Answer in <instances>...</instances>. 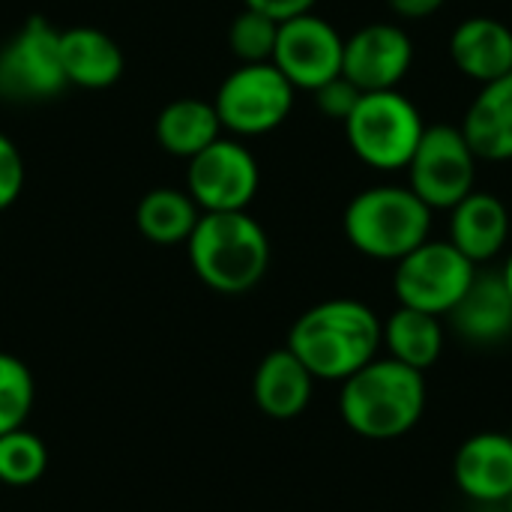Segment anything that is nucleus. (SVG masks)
Wrapping results in <instances>:
<instances>
[{"instance_id":"obj_19","label":"nucleus","mask_w":512,"mask_h":512,"mask_svg":"<svg viewBox=\"0 0 512 512\" xmlns=\"http://www.w3.org/2000/svg\"><path fill=\"white\" fill-rule=\"evenodd\" d=\"M60 63L66 81L84 90H105L123 75L120 45L96 27H69L60 30Z\"/></svg>"},{"instance_id":"obj_28","label":"nucleus","mask_w":512,"mask_h":512,"mask_svg":"<svg viewBox=\"0 0 512 512\" xmlns=\"http://www.w3.org/2000/svg\"><path fill=\"white\" fill-rule=\"evenodd\" d=\"M249 9H258L276 21H285V18H294V15H303V12H312L318 0H243Z\"/></svg>"},{"instance_id":"obj_7","label":"nucleus","mask_w":512,"mask_h":512,"mask_svg":"<svg viewBox=\"0 0 512 512\" xmlns=\"http://www.w3.org/2000/svg\"><path fill=\"white\" fill-rule=\"evenodd\" d=\"M294 84L273 63H240L216 90L222 129L255 138L279 129L294 108Z\"/></svg>"},{"instance_id":"obj_11","label":"nucleus","mask_w":512,"mask_h":512,"mask_svg":"<svg viewBox=\"0 0 512 512\" xmlns=\"http://www.w3.org/2000/svg\"><path fill=\"white\" fill-rule=\"evenodd\" d=\"M345 36L321 15L303 12L279 21L273 66L294 84V90L315 93L321 84L342 75Z\"/></svg>"},{"instance_id":"obj_10","label":"nucleus","mask_w":512,"mask_h":512,"mask_svg":"<svg viewBox=\"0 0 512 512\" xmlns=\"http://www.w3.org/2000/svg\"><path fill=\"white\" fill-rule=\"evenodd\" d=\"M261 171L252 150L234 138H216L198 156L189 159L186 192L201 213L246 210L258 192Z\"/></svg>"},{"instance_id":"obj_26","label":"nucleus","mask_w":512,"mask_h":512,"mask_svg":"<svg viewBox=\"0 0 512 512\" xmlns=\"http://www.w3.org/2000/svg\"><path fill=\"white\" fill-rule=\"evenodd\" d=\"M360 90L345 78V75H336L333 81H327V84H321L318 90H315V105H318V111L321 114H327L330 120H348V114L354 111V105L360 102Z\"/></svg>"},{"instance_id":"obj_15","label":"nucleus","mask_w":512,"mask_h":512,"mask_svg":"<svg viewBox=\"0 0 512 512\" xmlns=\"http://www.w3.org/2000/svg\"><path fill=\"white\" fill-rule=\"evenodd\" d=\"M510 210L492 192H471L450 210V243L477 267L495 261L510 240Z\"/></svg>"},{"instance_id":"obj_16","label":"nucleus","mask_w":512,"mask_h":512,"mask_svg":"<svg viewBox=\"0 0 512 512\" xmlns=\"http://www.w3.org/2000/svg\"><path fill=\"white\" fill-rule=\"evenodd\" d=\"M312 393H315V378L291 348L270 351L252 375V399L258 411L270 420L300 417L309 408Z\"/></svg>"},{"instance_id":"obj_27","label":"nucleus","mask_w":512,"mask_h":512,"mask_svg":"<svg viewBox=\"0 0 512 512\" xmlns=\"http://www.w3.org/2000/svg\"><path fill=\"white\" fill-rule=\"evenodd\" d=\"M21 189H24V156L12 144V138L0 132V213L18 201Z\"/></svg>"},{"instance_id":"obj_8","label":"nucleus","mask_w":512,"mask_h":512,"mask_svg":"<svg viewBox=\"0 0 512 512\" xmlns=\"http://www.w3.org/2000/svg\"><path fill=\"white\" fill-rule=\"evenodd\" d=\"M477 153L465 141L459 126H426L411 162L408 186L435 213L453 210L477 186Z\"/></svg>"},{"instance_id":"obj_22","label":"nucleus","mask_w":512,"mask_h":512,"mask_svg":"<svg viewBox=\"0 0 512 512\" xmlns=\"http://www.w3.org/2000/svg\"><path fill=\"white\" fill-rule=\"evenodd\" d=\"M198 219H201V207L192 201V195L186 189H171V186L150 189L135 207V225L141 237L156 246L186 243Z\"/></svg>"},{"instance_id":"obj_21","label":"nucleus","mask_w":512,"mask_h":512,"mask_svg":"<svg viewBox=\"0 0 512 512\" xmlns=\"http://www.w3.org/2000/svg\"><path fill=\"white\" fill-rule=\"evenodd\" d=\"M219 132H222V123H219L213 102L192 99V96L168 102L156 117L159 147L180 159L198 156L204 147H210L219 138Z\"/></svg>"},{"instance_id":"obj_23","label":"nucleus","mask_w":512,"mask_h":512,"mask_svg":"<svg viewBox=\"0 0 512 512\" xmlns=\"http://www.w3.org/2000/svg\"><path fill=\"white\" fill-rule=\"evenodd\" d=\"M48 471V447L27 426L0 435V483L12 489H27L39 483Z\"/></svg>"},{"instance_id":"obj_29","label":"nucleus","mask_w":512,"mask_h":512,"mask_svg":"<svg viewBox=\"0 0 512 512\" xmlns=\"http://www.w3.org/2000/svg\"><path fill=\"white\" fill-rule=\"evenodd\" d=\"M444 3H447V0H387V6H390L399 18H405V21L429 18V15H435Z\"/></svg>"},{"instance_id":"obj_2","label":"nucleus","mask_w":512,"mask_h":512,"mask_svg":"<svg viewBox=\"0 0 512 512\" xmlns=\"http://www.w3.org/2000/svg\"><path fill=\"white\" fill-rule=\"evenodd\" d=\"M426 375L393 360L375 357L342 381L339 417L366 441L405 438L426 414Z\"/></svg>"},{"instance_id":"obj_31","label":"nucleus","mask_w":512,"mask_h":512,"mask_svg":"<svg viewBox=\"0 0 512 512\" xmlns=\"http://www.w3.org/2000/svg\"><path fill=\"white\" fill-rule=\"evenodd\" d=\"M504 507H507V512H512V495H510V501H507V504H504Z\"/></svg>"},{"instance_id":"obj_4","label":"nucleus","mask_w":512,"mask_h":512,"mask_svg":"<svg viewBox=\"0 0 512 512\" xmlns=\"http://www.w3.org/2000/svg\"><path fill=\"white\" fill-rule=\"evenodd\" d=\"M345 240L372 261L396 264L432 234V210L411 186L381 183L357 192L342 216Z\"/></svg>"},{"instance_id":"obj_20","label":"nucleus","mask_w":512,"mask_h":512,"mask_svg":"<svg viewBox=\"0 0 512 512\" xmlns=\"http://www.w3.org/2000/svg\"><path fill=\"white\" fill-rule=\"evenodd\" d=\"M444 324L438 315L399 306L387 321H381V348L387 357L426 375L444 354Z\"/></svg>"},{"instance_id":"obj_30","label":"nucleus","mask_w":512,"mask_h":512,"mask_svg":"<svg viewBox=\"0 0 512 512\" xmlns=\"http://www.w3.org/2000/svg\"><path fill=\"white\" fill-rule=\"evenodd\" d=\"M501 279H504V285H507V291H510L512 297V252L507 255V264H504V270H501Z\"/></svg>"},{"instance_id":"obj_14","label":"nucleus","mask_w":512,"mask_h":512,"mask_svg":"<svg viewBox=\"0 0 512 512\" xmlns=\"http://www.w3.org/2000/svg\"><path fill=\"white\" fill-rule=\"evenodd\" d=\"M450 60L453 66L483 84H492L512 72V30L501 18L471 15L456 24L450 33Z\"/></svg>"},{"instance_id":"obj_5","label":"nucleus","mask_w":512,"mask_h":512,"mask_svg":"<svg viewBox=\"0 0 512 512\" xmlns=\"http://www.w3.org/2000/svg\"><path fill=\"white\" fill-rule=\"evenodd\" d=\"M423 132V111L402 90L363 93L345 120V138L354 156L384 174L408 168Z\"/></svg>"},{"instance_id":"obj_17","label":"nucleus","mask_w":512,"mask_h":512,"mask_svg":"<svg viewBox=\"0 0 512 512\" xmlns=\"http://www.w3.org/2000/svg\"><path fill=\"white\" fill-rule=\"evenodd\" d=\"M453 330L474 345H498L512 333V297L501 273L474 276L465 297L447 315Z\"/></svg>"},{"instance_id":"obj_1","label":"nucleus","mask_w":512,"mask_h":512,"mask_svg":"<svg viewBox=\"0 0 512 512\" xmlns=\"http://www.w3.org/2000/svg\"><path fill=\"white\" fill-rule=\"evenodd\" d=\"M285 348L297 354L315 381L342 384L381 354V318L354 297L324 300L294 321Z\"/></svg>"},{"instance_id":"obj_3","label":"nucleus","mask_w":512,"mask_h":512,"mask_svg":"<svg viewBox=\"0 0 512 512\" xmlns=\"http://www.w3.org/2000/svg\"><path fill=\"white\" fill-rule=\"evenodd\" d=\"M186 249L195 276L216 294H246L270 267V237L246 210L201 213Z\"/></svg>"},{"instance_id":"obj_12","label":"nucleus","mask_w":512,"mask_h":512,"mask_svg":"<svg viewBox=\"0 0 512 512\" xmlns=\"http://www.w3.org/2000/svg\"><path fill=\"white\" fill-rule=\"evenodd\" d=\"M414 66V42L405 27L375 21L345 39L342 75L360 90H399Z\"/></svg>"},{"instance_id":"obj_25","label":"nucleus","mask_w":512,"mask_h":512,"mask_svg":"<svg viewBox=\"0 0 512 512\" xmlns=\"http://www.w3.org/2000/svg\"><path fill=\"white\" fill-rule=\"evenodd\" d=\"M276 33H279L276 18L246 6L228 27V45L240 63H270L276 48Z\"/></svg>"},{"instance_id":"obj_24","label":"nucleus","mask_w":512,"mask_h":512,"mask_svg":"<svg viewBox=\"0 0 512 512\" xmlns=\"http://www.w3.org/2000/svg\"><path fill=\"white\" fill-rule=\"evenodd\" d=\"M36 384L24 360L0 351V435L21 429L33 411Z\"/></svg>"},{"instance_id":"obj_18","label":"nucleus","mask_w":512,"mask_h":512,"mask_svg":"<svg viewBox=\"0 0 512 512\" xmlns=\"http://www.w3.org/2000/svg\"><path fill=\"white\" fill-rule=\"evenodd\" d=\"M459 129L477 159L512 162V72L480 87Z\"/></svg>"},{"instance_id":"obj_13","label":"nucleus","mask_w":512,"mask_h":512,"mask_svg":"<svg viewBox=\"0 0 512 512\" xmlns=\"http://www.w3.org/2000/svg\"><path fill=\"white\" fill-rule=\"evenodd\" d=\"M453 483L474 504H507L512 495V438L477 432L453 456Z\"/></svg>"},{"instance_id":"obj_6","label":"nucleus","mask_w":512,"mask_h":512,"mask_svg":"<svg viewBox=\"0 0 512 512\" xmlns=\"http://www.w3.org/2000/svg\"><path fill=\"white\" fill-rule=\"evenodd\" d=\"M477 276V264L468 261L450 240H426L414 252L396 261L393 294L399 306L447 318L465 297Z\"/></svg>"},{"instance_id":"obj_9","label":"nucleus","mask_w":512,"mask_h":512,"mask_svg":"<svg viewBox=\"0 0 512 512\" xmlns=\"http://www.w3.org/2000/svg\"><path fill=\"white\" fill-rule=\"evenodd\" d=\"M66 84L60 30L42 15L27 18L0 48V99L45 102L63 93Z\"/></svg>"}]
</instances>
